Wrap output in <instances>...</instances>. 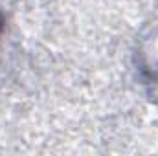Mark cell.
Instances as JSON below:
<instances>
[{"instance_id": "obj_1", "label": "cell", "mask_w": 158, "mask_h": 156, "mask_svg": "<svg viewBox=\"0 0 158 156\" xmlns=\"http://www.w3.org/2000/svg\"><path fill=\"white\" fill-rule=\"evenodd\" d=\"M4 26H6V18H4V13H2V9H0V35H2V31H4Z\"/></svg>"}]
</instances>
